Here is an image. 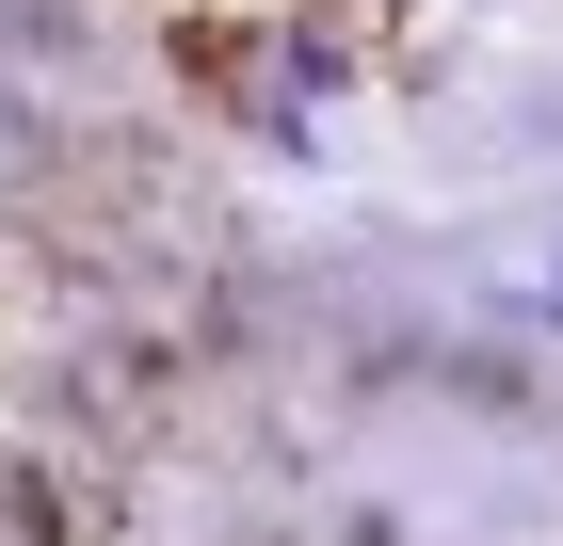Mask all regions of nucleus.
I'll list each match as a JSON object with an SVG mask.
<instances>
[{"instance_id": "obj_1", "label": "nucleus", "mask_w": 563, "mask_h": 546, "mask_svg": "<svg viewBox=\"0 0 563 546\" xmlns=\"http://www.w3.org/2000/svg\"><path fill=\"white\" fill-rule=\"evenodd\" d=\"M33 161H48V113L16 97V65H0V177H33Z\"/></svg>"}]
</instances>
